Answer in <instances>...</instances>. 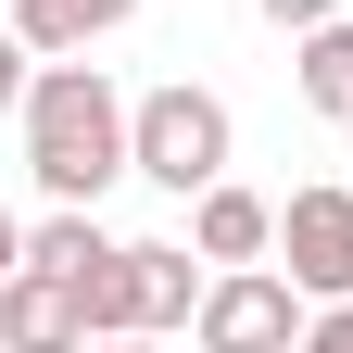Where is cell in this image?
Wrapping results in <instances>:
<instances>
[{"label":"cell","mask_w":353,"mask_h":353,"mask_svg":"<svg viewBox=\"0 0 353 353\" xmlns=\"http://www.w3.org/2000/svg\"><path fill=\"white\" fill-rule=\"evenodd\" d=\"M26 176L51 202H101L114 176H139V101H114V76L88 51L38 63V88H26Z\"/></svg>","instance_id":"obj_1"},{"label":"cell","mask_w":353,"mask_h":353,"mask_svg":"<svg viewBox=\"0 0 353 353\" xmlns=\"http://www.w3.org/2000/svg\"><path fill=\"white\" fill-rule=\"evenodd\" d=\"M139 176H152V190H176V202H202L214 176H228V101L190 88V76L139 88Z\"/></svg>","instance_id":"obj_2"},{"label":"cell","mask_w":353,"mask_h":353,"mask_svg":"<svg viewBox=\"0 0 353 353\" xmlns=\"http://www.w3.org/2000/svg\"><path fill=\"white\" fill-rule=\"evenodd\" d=\"M303 316H316V303H303L278 265H214V290H202V353H303Z\"/></svg>","instance_id":"obj_3"},{"label":"cell","mask_w":353,"mask_h":353,"mask_svg":"<svg viewBox=\"0 0 353 353\" xmlns=\"http://www.w3.org/2000/svg\"><path fill=\"white\" fill-rule=\"evenodd\" d=\"M278 265L303 303H353V190H290L278 214Z\"/></svg>","instance_id":"obj_4"},{"label":"cell","mask_w":353,"mask_h":353,"mask_svg":"<svg viewBox=\"0 0 353 353\" xmlns=\"http://www.w3.org/2000/svg\"><path fill=\"white\" fill-rule=\"evenodd\" d=\"M0 341H13V353H88V303H76V278L13 265V278H0Z\"/></svg>","instance_id":"obj_5"},{"label":"cell","mask_w":353,"mask_h":353,"mask_svg":"<svg viewBox=\"0 0 353 353\" xmlns=\"http://www.w3.org/2000/svg\"><path fill=\"white\" fill-rule=\"evenodd\" d=\"M190 252L202 265H265V252H278V202L240 190V176H214V190L190 202Z\"/></svg>","instance_id":"obj_6"},{"label":"cell","mask_w":353,"mask_h":353,"mask_svg":"<svg viewBox=\"0 0 353 353\" xmlns=\"http://www.w3.org/2000/svg\"><path fill=\"white\" fill-rule=\"evenodd\" d=\"M126 252H139V328H190L202 290H214L202 252H190V240H126Z\"/></svg>","instance_id":"obj_7"},{"label":"cell","mask_w":353,"mask_h":353,"mask_svg":"<svg viewBox=\"0 0 353 353\" xmlns=\"http://www.w3.org/2000/svg\"><path fill=\"white\" fill-rule=\"evenodd\" d=\"M126 13H139V0H13V38L38 63H63V51H88V38H114Z\"/></svg>","instance_id":"obj_8"},{"label":"cell","mask_w":353,"mask_h":353,"mask_svg":"<svg viewBox=\"0 0 353 353\" xmlns=\"http://www.w3.org/2000/svg\"><path fill=\"white\" fill-rule=\"evenodd\" d=\"M26 265H51V278H88V265H114V240H101V214L88 202H51L26 228Z\"/></svg>","instance_id":"obj_9"},{"label":"cell","mask_w":353,"mask_h":353,"mask_svg":"<svg viewBox=\"0 0 353 353\" xmlns=\"http://www.w3.org/2000/svg\"><path fill=\"white\" fill-rule=\"evenodd\" d=\"M303 101H316V114H353V26L328 13V26H303Z\"/></svg>","instance_id":"obj_10"},{"label":"cell","mask_w":353,"mask_h":353,"mask_svg":"<svg viewBox=\"0 0 353 353\" xmlns=\"http://www.w3.org/2000/svg\"><path fill=\"white\" fill-rule=\"evenodd\" d=\"M26 88H38V51H26L13 26H0V114H26Z\"/></svg>","instance_id":"obj_11"},{"label":"cell","mask_w":353,"mask_h":353,"mask_svg":"<svg viewBox=\"0 0 353 353\" xmlns=\"http://www.w3.org/2000/svg\"><path fill=\"white\" fill-rule=\"evenodd\" d=\"M303 353H353V303H316L303 316Z\"/></svg>","instance_id":"obj_12"},{"label":"cell","mask_w":353,"mask_h":353,"mask_svg":"<svg viewBox=\"0 0 353 353\" xmlns=\"http://www.w3.org/2000/svg\"><path fill=\"white\" fill-rule=\"evenodd\" d=\"M328 13H341V0H265V26H290V38H303V26H328Z\"/></svg>","instance_id":"obj_13"},{"label":"cell","mask_w":353,"mask_h":353,"mask_svg":"<svg viewBox=\"0 0 353 353\" xmlns=\"http://www.w3.org/2000/svg\"><path fill=\"white\" fill-rule=\"evenodd\" d=\"M13 265H26V228H13V214H0V278H13Z\"/></svg>","instance_id":"obj_14"},{"label":"cell","mask_w":353,"mask_h":353,"mask_svg":"<svg viewBox=\"0 0 353 353\" xmlns=\"http://www.w3.org/2000/svg\"><path fill=\"white\" fill-rule=\"evenodd\" d=\"M88 353H152V328H114V341H88Z\"/></svg>","instance_id":"obj_15"},{"label":"cell","mask_w":353,"mask_h":353,"mask_svg":"<svg viewBox=\"0 0 353 353\" xmlns=\"http://www.w3.org/2000/svg\"><path fill=\"white\" fill-rule=\"evenodd\" d=\"M0 353H13V341H0Z\"/></svg>","instance_id":"obj_16"}]
</instances>
